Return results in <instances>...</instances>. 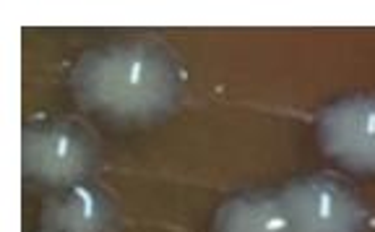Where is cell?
<instances>
[{
  "label": "cell",
  "instance_id": "cell-6",
  "mask_svg": "<svg viewBox=\"0 0 375 232\" xmlns=\"http://www.w3.org/2000/svg\"><path fill=\"white\" fill-rule=\"evenodd\" d=\"M214 232H295V227L279 193H242L219 206Z\"/></svg>",
  "mask_w": 375,
  "mask_h": 232
},
{
  "label": "cell",
  "instance_id": "cell-1",
  "mask_svg": "<svg viewBox=\"0 0 375 232\" xmlns=\"http://www.w3.org/2000/svg\"><path fill=\"white\" fill-rule=\"evenodd\" d=\"M78 104L112 120H156L172 112L185 89L175 55L149 40L115 42L81 55L70 73Z\"/></svg>",
  "mask_w": 375,
  "mask_h": 232
},
{
  "label": "cell",
  "instance_id": "cell-5",
  "mask_svg": "<svg viewBox=\"0 0 375 232\" xmlns=\"http://www.w3.org/2000/svg\"><path fill=\"white\" fill-rule=\"evenodd\" d=\"M45 232H115L117 209L107 190L81 180L58 188L42 211Z\"/></svg>",
  "mask_w": 375,
  "mask_h": 232
},
{
  "label": "cell",
  "instance_id": "cell-4",
  "mask_svg": "<svg viewBox=\"0 0 375 232\" xmlns=\"http://www.w3.org/2000/svg\"><path fill=\"white\" fill-rule=\"evenodd\" d=\"M318 141L333 162L375 172V97L357 94L331 104L318 120Z\"/></svg>",
  "mask_w": 375,
  "mask_h": 232
},
{
  "label": "cell",
  "instance_id": "cell-2",
  "mask_svg": "<svg viewBox=\"0 0 375 232\" xmlns=\"http://www.w3.org/2000/svg\"><path fill=\"white\" fill-rule=\"evenodd\" d=\"M97 159V144L76 120H42L21 133V167L26 177L65 188L89 180Z\"/></svg>",
  "mask_w": 375,
  "mask_h": 232
},
{
  "label": "cell",
  "instance_id": "cell-3",
  "mask_svg": "<svg viewBox=\"0 0 375 232\" xmlns=\"http://www.w3.org/2000/svg\"><path fill=\"white\" fill-rule=\"evenodd\" d=\"M281 204L295 232H362L367 211L354 190L339 177H300L287 183Z\"/></svg>",
  "mask_w": 375,
  "mask_h": 232
}]
</instances>
